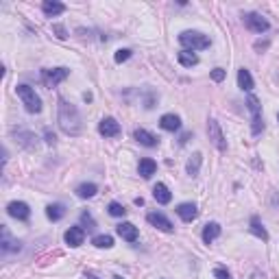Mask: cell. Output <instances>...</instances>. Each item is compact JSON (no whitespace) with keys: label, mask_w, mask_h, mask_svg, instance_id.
<instances>
[{"label":"cell","mask_w":279,"mask_h":279,"mask_svg":"<svg viewBox=\"0 0 279 279\" xmlns=\"http://www.w3.org/2000/svg\"><path fill=\"white\" fill-rule=\"evenodd\" d=\"M57 120H59V127H61V131L68 133V136H79V133H81V129H83L81 116H79V109H77L74 105L66 103L63 99H59Z\"/></svg>","instance_id":"1"},{"label":"cell","mask_w":279,"mask_h":279,"mask_svg":"<svg viewBox=\"0 0 279 279\" xmlns=\"http://www.w3.org/2000/svg\"><path fill=\"white\" fill-rule=\"evenodd\" d=\"M179 44L183 46V50H205L209 48V44H212V40H209L207 35L199 33V31H183V33H179Z\"/></svg>","instance_id":"2"},{"label":"cell","mask_w":279,"mask_h":279,"mask_svg":"<svg viewBox=\"0 0 279 279\" xmlns=\"http://www.w3.org/2000/svg\"><path fill=\"white\" fill-rule=\"evenodd\" d=\"M16 92H18L22 105H24V109L29 111V114H40V111H41V99L35 94L33 87H31V85H18Z\"/></svg>","instance_id":"3"},{"label":"cell","mask_w":279,"mask_h":279,"mask_svg":"<svg viewBox=\"0 0 279 279\" xmlns=\"http://www.w3.org/2000/svg\"><path fill=\"white\" fill-rule=\"evenodd\" d=\"M246 107H249L251 116H253V127H251V131H253V136H259V133L264 131V120H262V105H259L258 96L251 94L249 99H246Z\"/></svg>","instance_id":"4"},{"label":"cell","mask_w":279,"mask_h":279,"mask_svg":"<svg viewBox=\"0 0 279 279\" xmlns=\"http://www.w3.org/2000/svg\"><path fill=\"white\" fill-rule=\"evenodd\" d=\"M70 74L68 68H53V70H41V81H44L46 87H57L61 81H66Z\"/></svg>","instance_id":"5"},{"label":"cell","mask_w":279,"mask_h":279,"mask_svg":"<svg viewBox=\"0 0 279 279\" xmlns=\"http://www.w3.org/2000/svg\"><path fill=\"white\" fill-rule=\"evenodd\" d=\"M242 22H244L246 29L253 31V33H266V31L271 29L268 20H266V18H262L259 13H244V16H242Z\"/></svg>","instance_id":"6"},{"label":"cell","mask_w":279,"mask_h":279,"mask_svg":"<svg viewBox=\"0 0 279 279\" xmlns=\"http://www.w3.org/2000/svg\"><path fill=\"white\" fill-rule=\"evenodd\" d=\"M207 136H209V142H212L218 151H227V142H225V136H222V129L214 118L207 120Z\"/></svg>","instance_id":"7"},{"label":"cell","mask_w":279,"mask_h":279,"mask_svg":"<svg viewBox=\"0 0 279 279\" xmlns=\"http://www.w3.org/2000/svg\"><path fill=\"white\" fill-rule=\"evenodd\" d=\"M7 212H9V216L18 218V220H29V216H31V209L24 201H11Z\"/></svg>","instance_id":"8"},{"label":"cell","mask_w":279,"mask_h":279,"mask_svg":"<svg viewBox=\"0 0 279 279\" xmlns=\"http://www.w3.org/2000/svg\"><path fill=\"white\" fill-rule=\"evenodd\" d=\"M63 240H66V244L68 246H81L83 244V240H85V229L83 227H70V229L66 231V236H63Z\"/></svg>","instance_id":"9"},{"label":"cell","mask_w":279,"mask_h":279,"mask_svg":"<svg viewBox=\"0 0 279 279\" xmlns=\"http://www.w3.org/2000/svg\"><path fill=\"white\" fill-rule=\"evenodd\" d=\"M99 133L103 138H116L120 133V124L116 118H103L99 124Z\"/></svg>","instance_id":"10"},{"label":"cell","mask_w":279,"mask_h":279,"mask_svg":"<svg viewBox=\"0 0 279 279\" xmlns=\"http://www.w3.org/2000/svg\"><path fill=\"white\" fill-rule=\"evenodd\" d=\"M133 138L138 140L142 146H146V148H155L157 144H159V138L157 136H153L151 131H146V129H136L133 131Z\"/></svg>","instance_id":"11"},{"label":"cell","mask_w":279,"mask_h":279,"mask_svg":"<svg viewBox=\"0 0 279 279\" xmlns=\"http://www.w3.org/2000/svg\"><path fill=\"white\" fill-rule=\"evenodd\" d=\"M146 220L151 222L153 227L161 229V231H173V222H170L168 218H166L164 214H159V212H151V214L146 216Z\"/></svg>","instance_id":"12"},{"label":"cell","mask_w":279,"mask_h":279,"mask_svg":"<svg viewBox=\"0 0 279 279\" xmlns=\"http://www.w3.org/2000/svg\"><path fill=\"white\" fill-rule=\"evenodd\" d=\"M116 231H118V236L122 240H127V242H136L138 240V227L133 225V222H120V225L116 227Z\"/></svg>","instance_id":"13"},{"label":"cell","mask_w":279,"mask_h":279,"mask_svg":"<svg viewBox=\"0 0 279 279\" xmlns=\"http://www.w3.org/2000/svg\"><path fill=\"white\" fill-rule=\"evenodd\" d=\"M177 214H179V218L183 222H192L199 216V209L194 203H181V205H177Z\"/></svg>","instance_id":"14"},{"label":"cell","mask_w":279,"mask_h":279,"mask_svg":"<svg viewBox=\"0 0 279 279\" xmlns=\"http://www.w3.org/2000/svg\"><path fill=\"white\" fill-rule=\"evenodd\" d=\"M159 127L164 129V131H179L181 129V118L175 114H164L159 118Z\"/></svg>","instance_id":"15"},{"label":"cell","mask_w":279,"mask_h":279,"mask_svg":"<svg viewBox=\"0 0 279 279\" xmlns=\"http://www.w3.org/2000/svg\"><path fill=\"white\" fill-rule=\"evenodd\" d=\"M41 11H44L46 18H55V16H61V13L66 11V4L57 2V0H46V2L41 4Z\"/></svg>","instance_id":"16"},{"label":"cell","mask_w":279,"mask_h":279,"mask_svg":"<svg viewBox=\"0 0 279 279\" xmlns=\"http://www.w3.org/2000/svg\"><path fill=\"white\" fill-rule=\"evenodd\" d=\"M153 197H155L157 203L168 205L170 199H173V194H170V190H168V185L166 183H155V188H153Z\"/></svg>","instance_id":"17"},{"label":"cell","mask_w":279,"mask_h":279,"mask_svg":"<svg viewBox=\"0 0 279 279\" xmlns=\"http://www.w3.org/2000/svg\"><path fill=\"white\" fill-rule=\"evenodd\" d=\"M155 170H157L155 159H151V157H144V159H140V166H138L140 177H144V179H151V177L155 175Z\"/></svg>","instance_id":"18"},{"label":"cell","mask_w":279,"mask_h":279,"mask_svg":"<svg viewBox=\"0 0 279 279\" xmlns=\"http://www.w3.org/2000/svg\"><path fill=\"white\" fill-rule=\"evenodd\" d=\"M16 138H18V142L24 148H29V151H35L37 148V136H33L31 131H16Z\"/></svg>","instance_id":"19"},{"label":"cell","mask_w":279,"mask_h":279,"mask_svg":"<svg viewBox=\"0 0 279 279\" xmlns=\"http://www.w3.org/2000/svg\"><path fill=\"white\" fill-rule=\"evenodd\" d=\"M201 164H203V155L201 153H194V155L188 159V164H185V173L190 177H197L199 170H201Z\"/></svg>","instance_id":"20"},{"label":"cell","mask_w":279,"mask_h":279,"mask_svg":"<svg viewBox=\"0 0 279 279\" xmlns=\"http://www.w3.org/2000/svg\"><path fill=\"white\" fill-rule=\"evenodd\" d=\"M218 236H220V225H218V222H207L205 229H203V242L205 244L214 242Z\"/></svg>","instance_id":"21"},{"label":"cell","mask_w":279,"mask_h":279,"mask_svg":"<svg viewBox=\"0 0 279 279\" xmlns=\"http://www.w3.org/2000/svg\"><path fill=\"white\" fill-rule=\"evenodd\" d=\"M177 61H179L183 68H192L199 63V57L192 53V50H181V53H177Z\"/></svg>","instance_id":"22"},{"label":"cell","mask_w":279,"mask_h":279,"mask_svg":"<svg viewBox=\"0 0 279 279\" xmlns=\"http://www.w3.org/2000/svg\"><path fill=\"white\" fill-rule=\"evenodd\" d=\"M46 216H48L53 222H57L66 216V207H63L61 203H50V205L46 207Z\"/></svg>","instance_id":"23"},{"label":"cell","mask_w":279,"mask_h":279,"mask_svg":"<svg viewBox=\"0 0 279 279\" xmlns=\"http://www.w3.org/2000/svg\"><path fill=\"white\" fill-rule=\"evenodd\" d=\"M238 87L244 92H251L253 90V77H251V72L246 68L238 70Z\"/></svg>","instance_id":"24"},{"label":"cell","mask_w":279,"mask_h":279,"mask_svg":"<svg viewBox=\"0 0 279 279\" xmlns=\"http://www.w3.org/2000/svg\"><path fill=\"white\" fill-rule=\"evenodd\" d=\"M2 251H4V253L20 251V242H18V240H11V234H9L7 227H2Z\"/></svg>","instance_id":"25"},{"label":"cell","mask_w":279,"mask_h":279,"mask_svg":"<svg viewBox=\"0 0 279 279\" xmlns=\"http://www.w3.org/2000/svg\"><path fill=\"white\" fill-rule=\"evenodd\" d=\"M251 234L258 236V238H259V240H264V242L268 240V231L264 229V225L259 222V218H258V216L251 218Z\"/></svg>","instance_id":"26"},{"label":"cell","mask_w":279,"mask_h":279,"mask_svg":"<svg viewBox=\"0 0 279 279\" xmlns=\"http://www.w3.org/2000/svg\"><path fill=\"white\" fill-rule=\"evenodd\" d=\"M96 192H99L96 183H81L77 188V197H81V199H92Z\"/></svg>","instance_id":"27"},{"label":"cell","mask_w":279,"mask_h":279,"mask_svg":"<svg viewBox=\"0 0 279 279\" xmlns=\"http://www.w3.org/2000/svg\"><path fill=\"white\" fill-rule=\"evenodd\" d=\"M92 242H94V246H99V249H111V246H114V238L103 234V236H96Z\"/></svg>","instance_id":"28"},{"label":"cell","mask_w":279,"mask_h":279,"mask_svg":"<svg viewBox=\"0 0 279 279\" xmlns=\"http://www.w3.org/2000/svg\"><path fill=\"white\" fill-rule=\"evenodd\" d=\"M107 209H109V214H111V216H116V218H118V216H124V214H127L124 205H120V203H116V201H111Z\"/></svg>","instance_id":"29"},{"label":"cell","mask_w":279,"mask_h":279,"mask_svg":"<svg viewBox=\"0 0 279 279\" xmlns=\"http://www.w3.org/2000/svg\"><path fill=\"white\" fill-rule=\"evenodd\" d=\"M114 59H116V63H124L127 59H131V50H129V48H120V50H116Z\"/></svg>","instance_id":"30"},{"label":"cell","mask_w":279,"mask_h":279,"mask_svg":"<svg viewBox=\"0 0 279 279\" xmlns=\"http://www.w3.org/2000/svg\"><path fill=\"white\" fill-rule=\"evenodd\" d=\"M81 220L87 225V229H94V218H92L90 212H83V214H81Z\"/></svg>","instance_id":"31"},{"label":"cell","mask_w":279,"mask_h":279,"mask_svg":"<svg viewBox=\"0 0 279 279\" xmlns=\"http://www.w3.org/2000/svg\"><path fill=\"white\" fill-rule=\"evenodd\" d=\"M53 33L59 37V40H66L68 37V33H66V29H63L61 24H53Z\"/></svg>","instance_id":"32"},{"label":"cell","mask_w":279,"mask_h":279,"mask_svg":"<svg viewBox=\"0 0 279 279\" xmlns=\"http://www.w3.org/2000/svg\"><path fill=\"white\" fill-rule=\"evenodd\" d=\"M212 79H214L216 83H220L222 79H225V70H222V68H214V70H212Z\"/></svg>","instance_id":"33"},{"label":"cell","mask_w":279,"mask_h":279,"mask_svg":"<svg viewBox=\"0 0 279 279\" xmlns=\"http://www.w3.org/2000/svg\"><path fill=\"white\" fill-rule=\"evenodd\" d=\"M214 277H216V279H231L227 268H216V271H214Z\"/></svg>","instance_id":"34"},{"label":"cell","mask_w":279,"mask_h":279,"mask_svg":"<svg viewBox=\"0 0 279 279\" xmlns=\"http://www.w3.org/2000/svg\"><path fill=\"white\" fill-rule=\"evenodd\" d=\"M44 136H46V142H48V144H57V136H55V133L50 131V129H46Z\"/></svg>","instance_id":"35"},{"label":"cell","mask_w":279,"mask_h":279,"mask_svg":"<svg viewBox=\"0 0 279 279\" xmlns=\"http://www.w3.org/2000/svg\"><path fill=\"white\" fill-rule=\"evenodd\" d=\"M268 48V41H255V50H264Z\"/></svg>","instance_id":"36"},{"label":"cell","mask_w":279,"mask_h":279,"mask_svg":"<svg viewBox=\"0 0 279 279\" xmlns=\"http://www.w3.org/2000/svg\"><path fill=\"white\" fill-rule=\"evenodd\" d=\"M190 138H192V133H183V136H181V138H179V144H181V146H183V144H185V142H188V140H190Z\"/></svg>","instance_id":"37"},{"label":"cell","mask_w":279,"mask_h":279,"mask_svg":"<svg viewBox=\"0 0 279 279\" xmlns=\"http://www.w3.org/2000/svg\"><path fill=\"white\" fill-rule=\"evenodd\" d=\"M85 279H99V277H96L94 273H85Z\"/></svg>","instance_id":"38"},{"label":"cell","mask_w":279,"mask_h":279,"mask_svg":"<svg viewBox=\"0 0 279 279\" xmlns=\"http://www.w3.org/2000/svg\"><path fill=\"white\" fill-rule=\"evenodd\" d=\"M114 279H124L122 275H114Z\"/></svg>","instance_id":"39"},{"label":"cell","mask_w":279,"mask_h":279,"mask_svg":"<svg viewBox=\"0 0 279 279\" xmlns=\"http://www.w3.org/2000/svg\"><path fill=\"white\" fill-rule=\"evenodd\" d=\"M277 120H279V114H277Z\"/></svg>","instance_id":"40"}]
</instances>
